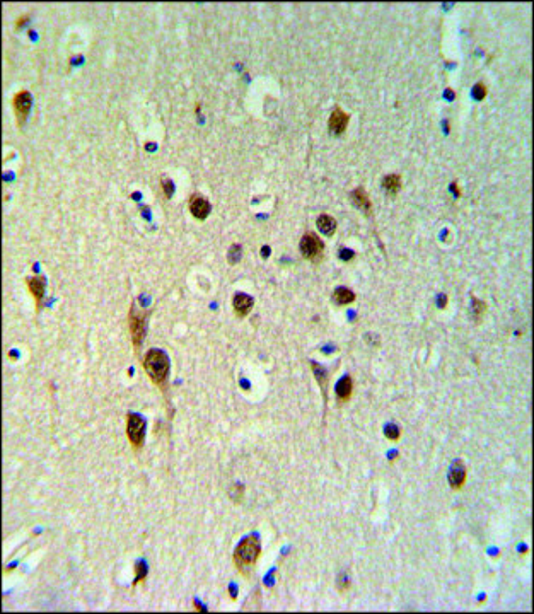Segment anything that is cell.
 Wrapping results in <instances>:
<instances>
[{"instance_id": "cell-24", "label": "cell", "mask_w": 534, "mask_h": 614, "mask_svg": "<svg viewBox=\"0 0 534 614\" xmlns=\"http://www.w3.org/2000/svg\"><path fill=\"white\" fill-rule=\"evenodd\" d=\"M346 587H348V580H346L345 577H341L340 579V591H346Z\"/></svg>"}, {"instance_id": "cell-19", "label": "cell", "mask_w": 534, "mask_h": 614, "mask_svg": "<svg viewBox=\"0 0 534 614\" xmlns=\"http://www.w3.org/2000/svg\"><path fill=\"white\" fill-rule=\"evenodd\" d=\"M473 94H475L476 99H483L485 96H487V87H485L483 84H476L475 89H473Z\"/></svg>"}, {"instance_id": "cell-21", "label": "cell", "mask_w": 534, "mask_h": 614, "mask_svg": "<svg viewBox=\"0 0 534 614\" xmlns=\"http://www.w3.org/2000/svg\"><path fill=\"white\" fill-rule=\"evenodd\" d=\"M162 188H164L166 197H171V195H173V190H174L173 181H169V179H162Z\"/></svg>"}, {"instance_id": "cell-22", "label": "cell", "mask_w": 534, "mask_h": 614, "mask_svg": "<svg viewBox=\"0 0 534 614\" xmlns=\"http://www.w3.org/2000/svg\"><path fill=\"white\" fill-rule=\"evenodd\" d=\"M239 251H241V248H239V246H234V248L230 249V263H237V258L241 256V253H239Z\"/></svg>"}, {"instance_id": "cell-5", "label": "cell", "mask_w": 534, "mask_h": 614, "mask_svg": "<svg viewBox=\"0 0 534 614\" xmlns=\"http://www.w3.org/2000/svg\"><path fill=\"white\" fill-rule=\"evenodd\" d=\"M126 435L135 447H140L145 437V421L138 414H130L126 421Z\"/></svg>"}, {"instance_id": "cell-14", "label": "cell", "mask_w": 534, "mask_h": 614, "mask_svg": "<svg viewBox=\"0 0 534 614\" xmlns=\"http://www.w3.org/2000/svg\"><path fill=\"white\" fill-rule=\"evenodd\" d=\"M336 394H338V398H340L341 401L350 400V396H352V379H350L348 376L343 377L340 382H338Z\"/></svg>"}, {"instance_id": "cell-4", "label": "cell", "mask_w": 534, "mask_h": 614, "mask_svg": "<svg viewBox=\"0 0 534 614\" xmlns=\"http://www.w3.org/2000/svg\"><path fill=\"white\" fill-rule=\"evenodd\" d=\"M130 333H131V341H133L135 348H140L142 338L145 334V316L142 310H137L135 307H131L130 310Z\"/></svg>"}, {"instance_id": "cell-17", "label": "cell", "mask_w": 534, "mask_h": 614, "mask_svg": "<svg viewBox=\"0 0 534 614\" xmlns=\"http://www.w3.org/2000/svg\"><path fill=\"white\" fill-rule=\"evenodd\" d=\"M485 310H487V306H485L481 301H478V299H473V304H471V312H473V319H475L476 322H480V321H481V317H483Z\"/></svg>"}, {"instance_id": "cell-7", "label": "cell", "mask_w": 534, "mask_h": 614, "mask_svg": "<svg viewBox=\"0 0 534 614\" xmlns=\"http://www.w3.org/2000/svg\"><path fill=\"white\" fill-rule=\"evenodd\" d=\"M190 212L193 215L195 218L198 220H203L207 218V215L210 213V203L207 198L200 197V195H193L190 198Z\"/></svg>"}, {"instance_id": "cell-9", "label": "cell", "mask_w": 534, "mask_h": 614, "mask_svg": "<svg viewBox=\"0 0 534 614\" xmlns=\"http://www.w3.org/2000/svg\"><path fill=\"white\" fill-rule=\"evenodd\" d=\"M348 119H350L348 114H346L345 111H341L340 107H336L331 113V118H329V128L338 135L343 133L346 125H348Z\"/></svg>"}, {"instance_id": "cell-11", "label": "cell", "mask_w": 534, "mask_h": 614, "mask_svg": "<svg viewBox=\"0 0 534 614\" xmlns=\"http://www.w3.org/2000/svg\"><path fill=\"white\" fill-rule=\"evenodd\" d=\"M27 285H29L31 294H33L36 299V304H39L43 296H45V278L43 277L29 278V280H27Z\"/></svg>"}, {"instance_id": "cell-10", "label": "cell", "mask_w": 534, "mask_h": 614, "mask_svg": "<svg viewBox=\"0 0 534 614\" xmlns=\"http://www.w3.org/2000/svg\"><path fill=\"white\" fill-rule=\"evenodd\" d=\"M464 481H466V468L461 462H456L454 468L451 469V473H449V483H451L452 488L457 490L464 485Z\"/></svg>"}, {"instance_id": "cell-16", "label": "cell", "mask_w": 534, "mask_h": 614, "mask_svg": "<svg viewBox=\"0 0 534 614\" xmlns=\"http://www.w3.org/2000/svg\"><path fill=\"white\" fill-rule=\"evenodd\" d=\"M382 185H384V190L388 191V193L394 195L398 190H400L401 179H400V176H398V174H389V176H386V178H384V181H382Z\"/></svg>"}, {"instance_id": "cell-25", "label": "cell", "mask_w": 534, "mask_h": 614, "mask_svg": "<svg viewBox=\"0 0 534 614\" xmlns=\"http://www.w3.org/2000/svg\"><path fill=\"white\" fill-rule=\"evenodd\" d=\"M445 304H447V297H444V296H440V301H439V306L440 307H444Z\"/></svg>"}, {"instance_id": "cell-12", "label": "cell", "mask_w": 534, "mask_h": 614, "mask_svg": "<svg viewBox=\"0 0 534 614\" xmlns=\"http://www.w3.org/2000/svg\"><path fill=\"white\" fill-rule=\"evenodd\" d=\"M352 200L358 206V208L364 210V212L369 213L370 210H372V205H370V200H369V195L365 193L362 188H357V190L352 191Z\"/></svg>"}, {"instance_id": "cell-18", "label": "cell", "mask_w": 534, "mask_h": 614, "mask_svg": "<svg viewBox=\"0 0 534 614\" xmlns=\"http://www.w3.org/2000/svg\"><path fill=\"white\" fill-rule=\"evenodd\" d=\"M386 437L389 438V440H398V438H400V435H401V432H400V428H398L396 425H388L386 426Z\"/></svg>"}, {"instance_id": "cell-20", "label": "cell", "mask_w": 534, "mask_h": 614, "mask_svg": "<svg viewBox=\"0 0 534 614\" xmlns=\"http://www.w3.org/2000/svg\"><path fill=\"white\" fill-rule=\"evenodd\" d=\"M145 575H147V568H145V565H143V563H138V565H137V580H135V584H138V582H142L143 579H145Z\"/></svg>"}, {"instance_id": "cell-3", "label": "cell", "mask_w": 534, "mask_h": 614, "mask_svg": "<svg viewBox=\"0 0 534 614\" xmlns=\"http://www.w3.org/2000/svg\"><path fill=\"white\" fill-rule=\"evenodd\" d=\"M322 251H324V244L316 234H306L301 241V253L306 260L318 263L322 258Z\"/></svg>"}, {"instance_id": "cell-2", "label": "cell", "mask_w": 534, "mask_h": 614, "mask_svg": "<svg viewBox=\"0 0 534 614\" xmlns=\"http://www.w3.org/2000/svg\"><path fill=\"white\" fill-rule=\"evenodd\" d=\"M149 377L152 379L157 386H162L167 379V372H169V358L164 352L161 350H150L145 355V362H143Z\"/></svg>"}, {"instance_id": "cell-23", "label": "cell", "mask_w": 534, "mask_h": 614, "mask_svg": "<svg viewBox=\"0 0 534 614\" xmlns=\"http://www.w3.org/2000/svg\"><path fill=\"white\" fill-rule=\"evenodd\" d=\"M352 256H353V251H348V249L341 251V258H343V260H350Z\"/></svg>"}, {"instance_id": "cell-13", "label": "cell", "mask_w": 534, "mask_h": 614, "mask_svg": "<svg viewBox=\"0 0 534 614\" xmlns=\"http://www.w3.org/2000/svg\"><path fill=\"white\" fill-rule=\"evenodd\" d=\"M316 225L320 229V232H322L324 236H333L334 230H336V220L333 217H329V215H321L318 218Z\"/></svg>"}, {"instance_id": "cell-6", "label": "cell", "mask_w": 534, "mask_h": 614, "mask_svg": "<svg viewBox=\"0 0 534 614\" xmlns=\"http://www.w3.org/2000/svg\"><path fill=\"white\" fill-rule=\"evenodd\" d=\"M31 104H33V98L27 91H21V93L15 94L14 98V109H15V114H17V119H19V125H22L26 121V116L31 109Z\"/></svg>"}, {"instance_id": "cell-26", "label": "cell", "mask_w": 534, "mask_h": 614, "mask_svg": "<svg viewBox=\"0 0 534 614\" xmlns=\"http://www.w3.org/2000/svg\"><path fill=\"white\" fill-rule=\"evenodd\" d=\"M261 254H263V258L268 256V254H270V248H263V253H261Z\"/></svg>"}, {"instance_id": "cell-15", "label": "cell", "mask_w": 534, "mask_h": 614, "mask_svg": "<svg viewBox=\"0 0 534 614\" xmlns=\"http://www.w3.org/2000/svg\"><path fill=\"white\" fill-rule=\"evenodd\" d=\"M333 299H334V302H336V304L345 306V304H350V302H353V299H355V294H353L350 289H345V287H340V289H336V290H334V296H333Z\"/></svg>"}, {"instance_id": "cell-1", "label": "cell", "mask_w": 534, "mask_h": 614, "mask_svg": "<svg viewBox=\"0 0 534 614\" xmlns=\"http://www.w3.org/2000/svg\"><path fill=\"white\" fill-rule=\"evenodd\" d=\"M260 539L256 536L246 537L236 548V553H234V561H236L237 568L244 573H249V570L254 567L258 556H260Z\"/></svg>"}, {"instance_id": "cell-8", "label": "cell", "mask_w": 534, "mask_h": 614, "mask_svg": "<svg viewBox=\"0 0 534 614\" xmlns=\"http://www.w3.org/2000/svg\"><path fill=\"white\" fill-rule=\"evenodd\" d=\"M232 304H234V310H236L237 316L244 317V316H248L249 314V310H251V307H253L254 301H253V297L248 296V294H236Z\"/></svg>"}]
</instances>
